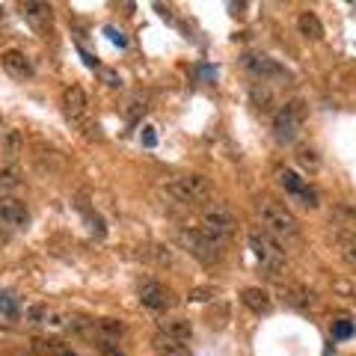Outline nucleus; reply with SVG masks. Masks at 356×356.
<instances>
[{
  "label": "nucleus",
  "mask_w": 356,
  "mask_h": 356,
  "mask_svg": "<svg viewBox=\"0 0 356 356\" xmlns=\"http://www.w3.org/2000/svg\"><path fill=\"white\" fill-rule=\"evenodd\" d=\"M21 152H24V134H21L18 128L0 131V154H3V161L15 163L21 158Z\"/></svg>",
  "instance_id": "obj_14"
},
{
  "label": "nucleus",
  "mask_w": 356,
  "mask_h": 356,
  "mask_svg": "<svg viewBox=\"0 0 356 356\" xmlns=\"http://www.w3.org/2000/svg\"><path fill=\"white\" fill-rule=\"evenodd\" d=\"M163 191H166V196H172L175 202H181V205H199V202H208L211 199V184L202 175H175L166 181Z\"/></svg>",
  "instance_id": "obj_4"
},
{
  "label": "nucleus",
  "mask_w": 356,
  "mask_h": 356,
  "mask_svg": "<svg viewBox=\"0 0 356 356\" xmlns=\"http://www.w3.org/2000/svg\"><path fill=\"white\" fill-rule=\"evenodd\" d=\"M102 74H104V81H107V86H122V77H119V74H113V72H107V69H104Z\"/></svg>",
  "instance_id": "obj_29"
},
{
  "label": "nucleus",
  "mask_w": 356,
  "mask_h": 356,
  "mask_svg": "<svg viewBox=\"0 0 356 356\" xmlns=\"http://www.w3.org/2000/svg\"><path fill=\"white\" fill-rule=\"evenodd\" d=\"M247 241H250V250H252V255H255V261H259L264 270H270L273 276H280V273L285 270L288 255H285L282 243L276 241V238H270V235H267V232H261V229H250Z\"/></svg>",
  "instance_id": "obj_3"
},
{
  "label": "nucleus",
  "mask_w": 356,
  "mask_h": 356,
  "mask_svg": "<svg viewBox=\"0 0 356 356\" xmlns=\"http://www.w3.org/2000/svg\"><path fill=\"white\" fill-rule=\"evenodd\" d=\"M125 107H128L125 116H128V119H137L140 113H146V110H149V107H146V95H134Z\"/></svg>",
  "instance_id": "obj_24"
},
{
  "label": "nucleus",
  "mask_w": 356,
  "mask_h": 356,
  "mask_svg": "<svg viewBox=\"0 0 356 356\" xmlns=\"http://www.w3.org/2000/svg\"><path fill=\"white\" fill-rule=\"evenodd\" d=\"M282 294H285V303H291L294 309L315 306V294H312L306 285H282Z\"/></svg>",
  "instance_id": "obj_21"
},
{
  "label": "nucleus",
  "mask_w": 356,
  "mask_h": 356,
  "mask_svg": "<svg viewBox=\"0 0 356 356\" xmlns=\"http://www.w3.org/2000/svg\"><path fill=\"white\" fill-rule=\"evenodd\" d=\"M306 116H309V107L303 98H291V102L280 104V110L273 113V137L276 143H294L300 137V131L306 128Z\"/></svg>",
  "instance_id": "obj_2"
},
{
  "label": "nucleus",
  "mask_w": 356,
  "mask_h": 356,
  "mask_svg": "<svg viewBox=\"0 0 356 356\" xmlns=\"http://www.w3.org/2000/svg\"><path fill=\"white\" fill-rule=\"evenodd\" d=\"M0 65H3V72L9 77H15V81H30L36 69H33V63L24 51H6L3 57H0Z\"/></svg>",
  "instance_id": "obj_13"
},
{
  "label": "nucleus",
  "mask_w": 356,
  "mask_h": 356,
  "mask_svg": "<svg viewBox=\"0 0 356 356\" xmlns=\"http://www.w3.org/2000/svg\"><path fill=\"white\" fill-rule=\"evenodd\" d=\"M178 241H181V247L187 252L196 255V259L205 261V264H214L222 259V241L211 238L202 229H181L178 232Z\"/></svg>",
  "instance_id": "obj_5"
},
{
  "label": "nucleus",
  "mask_w": 356,
  "mask_h": 356,
  "mask_svg": "<svg viewBox=\"0 0 356 356\" xmlns=\"http://www.w3.org/2000/svg\"><path fill=\"white\" fill-rule=\"evenodd\" d=\"M0 312L9 318H15L18 315V303H15V297L9 294V291H0Z\"/></svg>",
  "instance_id": "obj_25"
},
{
  "label": "nucleus",
  "mask_w": 356,
  "mask_h": 356,
  "mask_svg": "<svg viewBox=\"0 0 356 356\" xmlns=\"http://www.w3.org/2000/svg\"><path fill=\"white\" fill-rule=\"evenodd\" d=\"M350 332H353L350 321H339V324L332 327V336H336V339H350Z\"/></svg>",
  "instance_id": "obj_28"
},
{
  "label": "nucleus",
  "mask_w": 356,
  "mask_h": 356,
  "mask_svg": "<svg viewBox=\"0 0 356 356\" xmlns=\"http://www.w3.org/2000/svg\"><path fill=\"white\" fill-rule=\"evenodd\" d=\"M250 102L255 110H261V113H273V107H276V95H273V89L267 86V83H255L250 89Z\"/></svg>",
  "instance_id": "obj_22"
},
{
  "label": "nucleus",
  "mask_w": 356,
  "mask_h": 356,
  "mask_svg": "<svg viewBox=\"0 0 356 356\" xmlns=\"http://www.w3.org/2000/svg\"><path fill=\"white\" fill-rule=\"evenodd\" d=\"M297 163L303 166V170L315 172L318 166H321V154H318V149H315V146H300V149H297Z\"/></svg>",
  "instance_id": "obj_23"
},
{
  "label": "nucleus",
  "mask_w": 356,
  "mask_h": 356,
  "mask_svg": "<svg viewBox=\"0 0 356 356\" xmlns=\"http://www.w3.org/2000/svg\"><path fill=\"white\" fill-rule=\"evenodd\" d=\"M193 300V303H205V300H211V297H217V288H211V285H205V288H191V294H187Z\"/></svg>",
  "instance_id": "obj_27"
},
{
  "label": "nucleus",
  "mask_w": 356,
  "mask_h": 356,
  "mask_svg": "<svg viewBox=\"0 0 356 356\" xmlns=\"http://www.w3.org/2000/svg\"><path fill=\"white\" fill-rule=\"evenodd\" d=\"M241 303L247 306L250 312H255V315H267V312L273 309V297L267 294L264 288L250 285V288H243V291H241Z\"/></svg>",
  "instance_id": "obj_16"
},
{
  "label": "nucleus",
  "mask_w": 356,
  "mask_h": 356,
  "mask_svg": "<svg viewBox=\"0 0 356 356\" xmlns=\"http://www.w3.org/2000/svg\"><path fill=\"white\" fill-rule=\"evenodd\" d=\"M24 318H27V324L44 327V330H65V327H69V315L60 312V309H54V306H48V303H33V306H27Z\"/></svg>",
  "instance_id": "obj_9"
},
{
  "label": "nucleus",
  "mask_w": 356,
  "mask_h": 356,
  "mask_svg": "<svg viewBox=\"0 0 356 356\" xmlns=\"http://www.w3.org/2000/svg\"><path fill=\"white\" fill-rule=\"evenodd\" d=\"M0 222H6V226H13V229H24L30 222L27 205L15 196H3L0 199Z\"/></svg>",
  "instance_id": "obj_12"
},
{
  "label": "nucleus",
  "mask_w": 356,
  "mask_h": 356,
  "mask_svg": "<svg viewBox=\"0 0 356 356\" xmlns=\"http://www.w3.org/2000/svg\"><path fill=\"white\" fill-rule=\"evenodd\" d=\"M158 332H163V336H170V339H175V341H191L193 339V324L187 318H166V321H161V330Z\"/></svg>",
  "instance_id": "obj_18"
},
{
  "label": "nucleus",
  "mask_w": 356,
  "mask_h": 356,
  "mask_svg": "<svg viewBox=\"0 0 356 356\" xmlns=\"http://www.w3.org/2000/svg\"><path fill=\"white\" fill-rule=\"evenodd\" d=\"M21 13H24V18L33 24V30H39V33H48L51 30V6L48 3H33V0H27V3H21Z\"/></svg>",
  "instance_id": "obj_15"
},
{
  "label": "nucleus",
  "mask_w": 356,
  "mask_h": 356,
  "mask_svg": "<svg viewBox=\"0 0 356 356\" xmlns=\"http://www.w3.org/2000/svg\"><path fill=\"white\" fill-rule=\"evenodd\" d=\"M63 113H65V119H69V122H74V125H81V122L86 119L89 98H86L81 83H69L63 89Z\"/></svg>",
  "instance_id": "obj_11"
},
{
  "label": "nucleus",
  "mask_w": 356,
  "mask_h": 356,
  "mask_svg": "<svg viewBox=\"0 0 356 356\" xmlns=\"http://www.w3.org/2000/svg\"><path fill=\"white\" fill-rule=\"evenodd\" d=\"M259 220H261V232H267L276 241H288L297 238L300 222L294 217V211L285 202H276V199H261L259 202Z\"/></svg>",
  "instance_id": "obj_1"
},
{
  "label": "nucleus",
  "mask_w": 356,
  "mask_h": 356,
  "mask_svg": "<svg viewBox=\"0 0 356 356\" xmlns=\"http://www.w3.org/2000/svg\"><path fill=\"white\" fill-rule=\"evenodd\" d=\"M202 232H208L211 238H217V241H229V238H235L238 235V220L235 214L226 208V205H205L202 208Z\"/></svg>",
  "instance_id": "obj_6"
},
{
  "label": "nucleus",
  "mask_w": 356,
  "mask_h": 356,
  "mask_svg": "<svg viewBox=\"0 0 356 356\" xmlns=\"http://www.w3.org/2000/svg\"><path fill=\"white\" fill-rule=\"evenodd\" d=\"M137 294H140V303H143V306H149V309H154V312H166V309H172V306H175L172 288H166L163 282L143 280L140 288H137Z\"/></svg>",
  "instance_id": "obj_8"
},
{
  "label": "nucleus",
  "mask_w": 356,
  "mask_h": 356,
  "mask_svg": "<svg viewBox=\"0 0 356 356\" xmlns=\"http://www.w3.org/2000/svg\"><path fill=\"white\" fill-rule=\"evenodd\" d=\"M152 348H154V353H158V356H193L191 344L175 341V339H170V336H163V332H154Z\"/></svg>",
  "instance_id": "obj_17"
},
{
  "label": "nucleus",
  "mask_w": 356,
  "mask_h": 356,
  "mask_svg": "<svg viewBox=\"0 0 356 356\" xmlns=\"http://www.w3.org/2000/svg\"><path fill=\"white\" fill-rule=\"evenodd\" d=\"M280 184H282V191L291 196V199H297L303 208H318V196H315V191L306 184V178H300L294 170H282L280 175Z\"/></svg>",
  "instance_id": "obj_10"
},
{
  "label": "nucleus",
  "mask_w": 356,
  "mask_h": 356,
  "mask_svg": "<svg viewBox=\"0 0 356 356\" xmlns=\"http://www.w3.org/2000/svg\"><path fill=\"white\" fill-rule=\"evenodd\" d=\"M297 30H300V36L309 39V42L324 39V24H321V18L315 13H309V9H303V13L297 15Z\"/></svg>",
  "instance_id": "obj_19"
},
{
  "label": "nucleus",
  "mask_w": 356,
  "mask_h": 356,
  "mask_svg": "<svg viewBox=\"0 0 356 356\" xmlns=\"http://www.w3.org/2000/svg\"><path fill=\"white\" fill-rule=\"evenodd\" d=\"M241 65L252 77H259L261 83H267V81H282V77H288V72L273 57H267V54H243Z\"/></svg>",
  "instance_id": "obj_7"
},
{
  "label": "nucleus",
  "mask_w": 356,
  "mask_h": 356,
  "mask_svg": "<svg viewBox=\"0 0 356 356\" xmlns=\"http://www.w3.org/2000/svg\"><path fill=\"white\" fill-rule=\"evenodd\" d=\"M143 143H146V146H154V134H152V128H146V134H143Z\"/></svg>",
  "instance_id": "obj_31"
},
{
  "label": "nucleus",
  "mask_w": 356,
  "mask_h": 356,
  "mask_svg": "<svg viewBox=\"0 0 356 356\" xmlns=\"http://www.w3.org/2000/svg\"><path fill=\"white\" fill-rule=\"evenodd\" d=\"M21 181H24V172H21L18 163H3L0 166V199L15 193L21 187Z\"/></svg>",
  "instance_id": "obj_20"
},
{
  "label": "nucleus",
  "mask_w": 356,
  "mask_h": 356,
  "mask_svg": "<svg viewBox=\"0 0 356 356\" xmlns=\"http://www.w3.org/2000/svg\"><path fill=\"white\" fill-rule=\"evenodd\" d=\"M107 33H110V39H113V42L119 44V48H125V36H122V33H116L113 27H107Z\"/></svg>",
  "instance_id": "obj_30"
},
{
  "label": "nucleus",
  "mask_w": 356,
  "mask_h": 356,
  "mask_svg": "<svg viewBox=\"0 0 356 356\" xmlns=\"http://www.w3.org/2000/svg\"><path fill=\"white\" fill-rule=\"evenodd\" d=\"M149 255H152V259L158 261V264H175V255L166 250V247H161V243H158V247H152Z\"/></svg>",
  "instance_id": "obj_26"
}]
</instances>
